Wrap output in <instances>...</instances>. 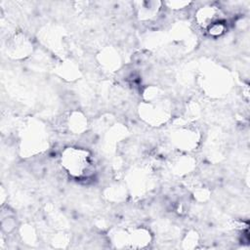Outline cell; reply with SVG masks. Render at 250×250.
Returning a JSON list of instances; mask_svg holds the SVG:
<instances>
[{"instance_id": "cell-1", "label": "cell", "mask_w": 250, "mask_h": 250, "mask_svg": "<svg viewBox=\"0 0 250 250\" xmlns=\"http://www.w3.org/2000/svg\"><path fill=\"white\" fill-rule=\"evenodd\" d=\"M62 165L74 177H87L92 163L86 150L69 147L63 152Z\"/></svg>"}]
</instances>
